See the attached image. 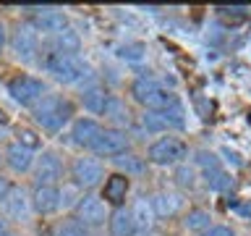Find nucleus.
Returning <instances> with one entry per match:
<instances>
[{"instance_id": "6ab92c4d", "label": "nucleus", "mask_w": 251, "mask_h": 236, "mask_svg": "<svg viewBox=\"0 0 251 236\" xmlns=\"http://www.w3.org/2000/svg\"><path fill=\"white\" fill-rule=\"evenodd\" d=\"M126 192H128V176H123V173H113L105 181V200L107 202L121 205L126 200Z\"/></svg>"}, {"instance_id": "cd10ccee", "label": "nucleus", "mask_w": 251, "mask_h": 236, "mask_svg": "<svg viewBox=\"0 0 251 236\" xmlns=\"http://www.w3.org/2000/svg\"><path fill=\"white\" fill-rule=\"evenodd\" d=\"M16 137H19V145L29 147V149H37L39 142H42L37 137V131H31V129H19V131H16Z\"/></svg>"}, {"instance_id": "20e7f679", "label": "nucleus", "mask_w": 251, "mask_h": 236, "mask_svg": "<svg viewBox=\"0 0 251 236\" xmlns=\"http://www.w3.org/2000/svg\"><path fill=\"white\" fill-rule=\"evenodd\" d=\"M186 152H188V147H186L183 139H178V137H162V139H157L154 145L149 147L147 157L154 165H176V163H180L186 157Z\"/></svg>"}, {"instance_id": "0eeeda50", "label": "nucleus", "mask_w": 251, "mask_h": 236, "mask_svg": "<svg viewBox=\"0 0 251 236\" xmlns=\"http://www.w3.org/2000/svg\"><path fill=\"white\" fill-rule=\"evenodd\" d=\"M71 176H74L76 186L92 189V186H97L100 178H102V165H100V160H94V157H76L74 165H71Z\"/></svg>"}, {"instance_id": "2eb2a0df", "label": "nucleus", "mask_w": 251, "mask_h": 236, "mask_svg": "<svg viewBox=\"0 0 251 236\" xmlns=\"http://www.w3.org/2000/svg\"><path fill=\"white\" fill-rule=\"evenodd\" d=\"M3 212L13 220H24L29 215V200L24 194V189H11L8 197L3 200Z\"/></svg>"}, {"instance_id": "72a5a7b5", "label": "nucleus", "mask_w": 251, "mask_h": 236, "mask_svg": "<svg viewBox=\"0 0 251 236\" xmlns=\"http://www.w3.org/2000/svg\"><path fill=\"white\" fill-rule=\"evenodd\" d=\"M235 210L243 212V215H251V205H235Z\"/></svg>"}, {"instance_id": "f03ea898", "label": "nucleus", "mask_w": 251, "mask_h": 236, "mask_svg": "<svg viewBox=\"0 0 251 236\" xmlns=\"http://www.w3.org/2000/svg\"><path fill=\"white\" fill-rule=\"evenodd\" d=\"M131 94L139 105H144L147 110H168L170 105H176V94L168 92L162 84H157L154 79H139L131 84Z\"/></svg>"}, {"instance_id": "a878e982", "label": "nucleus", "mask_w": 251, "mask_h": 236, "mask_svg": "<svg viewBox=\"0 0 251 236\" xmlns=\"http://www.w3.org/2000/svg\"><path fill=\"white\" fill-rule=\"evenodd\" d=\"M209 220H212V218H209L207 210H191V212L186 215L183 223H186L188 231H207V228H209Z\"/></svg>"}, {"instance_id": "6e6552de", "label": "nucleus", "mask_w": 251, "mask_h": 236, "mask_svg": "<svg viewBox=\"0 0 251 236\" xmlns=\"http://www.w3.org/2000/svg\"><path fill=\"white\" fill-rule=\"evenodd\" d=\"M11 47L13 53L19 55L21 60H31L39 47V37H37V29L31 24H19L13 31V39H11Z\"/></svg>"}, {"instance_id": "f704fd0d", "label": "nucleus", "mask_w": 251, "mask_h": 236, "mask_svg": "<svg viewBox=\"0 0 251 236\" xmlns=\"http://www.w3.org/2000/svg\"><path fill=\"white\" fill-rule=\"evenodd\" d=\"M3 47H5V27L0 24V53H3Z\"/></svg>"}, {"instance_id": "2f4dec72", "label": "nucleus", "mask_w": 251, "mask_h": 236, "mask_svg": "<svg viewBox=\"0 0 251 236\" xmlns=\"http://www.w3.org/2000/svg\"><path fill=\"white\" fill-rule=\"evenodd\" d=\"M178 184L180 186H194V171L191 168H180L178 171Z\"/></svg>"}, {"instance_id": "c85d7f7f", "label": "nucleus", "mask_w": 251, "mask_h": 236, "mask_svg": "<svg viewBox=\"0 0 251 236\" xmlns=\"http://www.w3.org/2000/svg\"><path fill=\"white\" fill-rule=\"evenodd\" d=\"M196 160H199V165H201L204 171H215V168H220V160H217V155L207 152V149H204V152H199V157H196Z\"/></svg>"}, {"instance_id": "a211bd4d", "label": "nucleus", "mask_w": 251, "mask_h": 236, "mask_svg": "<svg viewBox=\"0 0 251 236\" xmlns=\"http://www.w3.org/2000/svg\"><path fill=\"white\" fill-rule=\"evenodd\" d=\"M136 223H133L131 210H115L110 215V236H133Z\"/></svg>"}, {"instance_id": "7c9ffc66", "label": "nucleus", "mask_w": 251, "mask_h": 236, "mask_svg": "<svg viewBox=\"0 0 251 236\" xmlns=\"http://www.w3.org/2000/svg\"><path fill=\"white\" fill-rule=\"evenodd\" d=\"M201 236H233V231L227 226H209L207 231H201Z\"/></svg>"}, {"instance_id": "4be33fe9", "label": "nucleus", "mask_w": 251, "mask_h": 236, "mask_svg": "<svg viewBox=\"0 0 251 236\" xmlns=\"http://www.w3.org/2000/svg\"><path fill=\"white\" fill-rule=\"evenodd\" d=\"M78 34L74 29H66V31H60V34H55V50L58 53H68V55H74L78 50Z\"/></svg>"}, {"instance_id": "5701e85b", "label": "nucleus", "mask_w": 251, "mask_h": 236, "mask_svg": "<svg viewBox=\"0 0 251 236\" xmlns=\"http://www.w3.org/2000/svg\"><path fill=\"white\" fill-rule=\"evenodd\" d=\"M204 178H207V186L215 189V192H227L233 186V178L227 176L223 168H215V171H204Z\"/></svg>"}, {"instance_id": "b1692460", "label": "nucleus", "mask_w": 251, "mask_h": 236, "mask_svg": "<svg viewBox=\"0 0 251 236\" xmlns=\"http://www.w3.org/2000/svg\"><path fill=\"white\" fill-rule=\"evenodd\" d=\"M115 165L121 171H126V176H128V173H144L147 171L144 157H139V155H118L115 157Z\"/></svg>"}, {"instance_id": "aec40b11", "label": "nucleus", "mask_w": 251, "mask_h": 236, "mask_svg": "<svg viewBox=\"0 0 251 236\" xmlns=\"http://www.w3.org/2000/svg\"><path fill=\"white\" fill-rule=\"evenodd\" d=\"M81 100H84V108H86V110H92V113H105L110 97L100 89V87H92V89H86V92L81 94Z\"/></svg>"}, {"instance_id": "423d86ee", "label": "nucleus", "mask_w": 251, "mask_h": 236, "mask_svg": "<svg viewBox=\"0 0 251 236\" xmlns=\"http://www.w3.org/2000/svg\"><path fill=\"white\" fill-rule=\"evenodd\" d=\"M89 149L100 157L126 155V149H128V137H126V131H121V129H102V134L94 139V145Z\"/></svg>"}, {"instance_id": "9d476101", "label": "nucleus", "mask_w": 251, "mask_h": 236, "mask_svg": "<svg viewBox=\"0 0 251 236\" xmlns=\"http://www.w3.org/2000/svg\"><path fill=\"white\" fill-rule=\"evenodd\" d=\"M60 173H63V165L58 160L55 152H42V157L37 160V186H55L60 181Z\"/></svg>"}, {"instance_id": "f8f14e48", "label": "nucleus", "mask_w": 251, "mask_h": 236, "mask_svg": "<svg viewBox=\"0 0 251 236\" xmlns=\"http://www.w3.org/2000/svg\"><path fill=\"white\" fill-rule=\"evenodd\" d=\"M31 205L39 215H50L60 207V192L55 186H37L31 194Z\"/></svg>"}, {"instance_id": "4468645a", "label": "nucleus", "mask_w": 251, "mask_h": 236, "mask_svg": "<svg viewBox=\"0 0 251 236\" xmlns=\"http://www.w3.org/2000/svg\"><path fill=\"white\" fill-rule=\"evenodd\" d=\"M100 134H102V126L97 121H92V118H78V121L74 123L71 137H74V142L78 147H92Z\"/></svg>"}, {"instance_id": "c9c22d12", "label": "nucleus", "mask_w": 251, "mask_h": 236, "mask_svg": "<svg viewBox=\"0 0 251 236\" xmlns=\"http://www.w3.org/2000/svg\"><path fill=\"white\" fill-rule=\"evenodd\" d=\"M0 236H16L13 231H8V228H3V231H0Z\"/></svg>"}, {"instance_id": "ddd939ff", "label": "nucleus", "mask_w": 251, "mask_h": 236, "mask_svg": "<svg viewBox=\"0 0 251 236\" xmlns=\"http://www.w3.org/2000/svg\"><path fill=\"white\" fill-rule=\"evenodd\" d=\"M5 160L11 165V171L16 173H26L31 168V163H34V149L19 145V142H13L11 147L5 149Z\"/></svg>"}, {"instance_id": "e433bc0d", "label": "nucleus", "mask_w": 251, "mask_h": 236, "mask_svg": "<svg viewBox=\"0 0 251 236\" xmlns=\"http://www.w3.org/2000/svg\"><path fill=\"white\" fill-rule=\"evenodd\" d=\"M5 121V113H3V110H0V123H3Z\"/></svg>"}, {"instance_id": "dca6fc26", "label": "nucleus", "mask_w": 251, "mask_h": 236, "mask_svg": "<svg viewBox=\"0 0 251 236\" xmlns=\"http://www.w3.org/2000/svg\"><path fill=\"white\" fill-rule=\"evenodd\" d=\"M149 202H152V207H154V215H162V218L176 215L180 210V205H183L180 194H176V192H157Z\"/></svg>"}, {"instance_id": "9b49d317", "label": "nucleus", "mask_w": 251, "mask_h": 236, "mask_svg": "<svg viewBox=\"0 0 251 236\" xmlns=\"http://www.w3.org/2000/svg\"><path fill=\"white\" fill-rule=\"evenodd\" d=\"M34 29L50 31V34H60V31L68 29V19L63 11H55V8H42V13L34 16Z\"/></svg>"}, {"instance_id": "f257e3e1", "label": "nucleus", "mask_w": 251, "mask_h": 236, "mask_svg": "<svg viewBox=\"0 0 251 236\" xmlns=\"http://www.w3.org/2000/svg\"><path fill=\"white\" fill-rule=\"evenodd\" d=\"M71 116H74V105L68 100H63L60 94H45L34 105L37 123H42V129H47V131L63 129L71 121Z\"/></svg>"}, {"instance_id": "f3484780", "label": "nucleus", "mask_w": 251, "mask_h": 236, "mask_svg": "<svg viewBox=\"0 0 251 236\" xmlns=\"http://www.w3.org/2000/svg\"><path fill=\"white\" fill-rule=\"evenodd\" d=\"M131 215H133V223H136V231H141V234L152 231V226H154V207H152V202H147L144 197L136 200V202H133Z\"/></svg>"}, {"instance_id": "c756f323", "label": "nucleus", "mask_w": 251, "mask_h": 236, "mask_svg": "<svg viewBox=\"0 0 251 236\" xmlns=\"http://www.w3.org/2000/svg\"><path fill=\"white\" fill-rule=\"evenodd\" d=\"M58 236H89V234H86L84 226H78V223H66V226H60Z\"/></svg>"}, {"instance_id": "473e14b6", "label": "nucleus", "mask_w": 251, "mask_h": 236, "mask_svg": "<svg viewBox=\"0 0 251 236\" xmlns=\"http://www.w3.org/2000/svg\"><path fill=\"white\" fill-rule=\"evenodd\" d=\"M11 184H8V178H3V176H0V202H3L5 200V197H8V192H11Z\"/></svg>"}, {"instance_id": "393cba45", "label": "nucleus", "mask_w": 251, "mask_h": 236, "mask_svg": "<svg viewBox=\"0 0 251 236\" xmlns=\"http://www.w3.org/2000/svg\"><path fill=\"white\" fill-rule=\"evenodd\" d=\"M141 121H144V129H147V131H165V129L170 126L168 116H165L162 110H147Z\"/></svg>"}, {"instance_id": "39448f33", "label": "nucleus", "mask_w": 251, "mask_h": 236, "mask_svg": "<svg viewBox=\"0 0 251 236\" xmlns=\"http://www.w3.org/2000/svg\"><path fill=\"white\" fill-rule=\"evenodd\" d=\"M8 92H11V97L16 102H21V105H37V102L45 97L42 94L45 84L34 76H16L8 82Z\"/></svg>"}, {"instance_id": "412c9836", "label": "nucleus", "mask_w": 251, "mask_h": 236, "mask_svg": "<svg viewBox=\"0 0 251 236\" xmlns=\"http://www.w3.org/2000/svg\"><path fill=\"white\" fill-rule=\"evenodd\" d=\"M105 116H107L113 123H121V126H128V121H131L128 108H126V105H123V100H118V97H110V100H107Z\"/></svg>"}, {"instance_id": "bb28decb", "label": "nucleus", "mask_w": 251, "mask_h": 236, "mask_svg": "<svg viewBox=\"0 0 251 236\" xmlns=\"http://www.w3.org/2000/svg\"><path fill=\"white\" fill-rule=\"evenodd\" d=\"M144 53H147V47L141 45V42H136V45H126V47H121V58L123 60H141L144 58Z\"/></svg>"}, {"instance_id": "7ed1b4c3", "label": "nucleus", "mask_w": 251, "mask_h": 236, "mask_svg": "<svg viewBox=\"0 0 251 236\" xmlns=\"http://www.w3.org/2000/svg\"><path fill=\"white\" fill-rule=\"evenodd\" d=\"M42 66L50 71V74L58 79V82H63V84H76V82H81V79L86 76L84 63L78 60L76 55L58 53V50L47 53V55H45V60H42Z\"/></svg>"}, {"instance_id": "1a4fd4ad", "label": "nucleus", "mask_w": 251, "mask_h": 236, "mask_svg": "<svg viewBox=\"0 0 251 236\" xmlns=\"http://www.w3.org/2000/svg\"><path fill=\"white\" fill-rule=\"evenodd\" d=\"M105 205H102L100 197L86 194L78 200L76 205V223L78 226H102L105 223Z\"/></svg>"}]
</instances>
